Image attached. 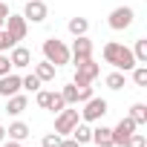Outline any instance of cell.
<instances>
[{"label":"cell","mask_w":147,"mask_h":147,"mask_svg":"<svg viewBox=\"0 0 147 147\" xmlns=\"http://www.w3.org/2000/svg\"><path fill=\"white\" fill-rule=\"evenodd\" d=\"M101 55H104V61H107L110 66H115L118 72H130V69L136 66L133 49H130V46H124V43H118V40H110V43H104Z\"/></svg>","instance_id":"6da1fadb"},{"label":"cell","mask_w":147,"mask_h":147,"mask_svg":"<svg viewBox=\"0 0 147 147\" xmlns=\"http://www.w3.org/2000/svg\"><path fill=\"white\" fill-rule=\"evenodd\" d=\"M43 58H46L49 63H55V66H63V63L72 61V58H69V46H66L63 40H58V38L43 40Z\"/></svg>","instance_id":"7a4b0ae2"},{"label":"cell","mask_w":147,"mask_h":147,"mask_svg":"<svg viewBox=\"0 0 147 147\" xmlns=\"http://www.w3.org/2000/svg\"><path fill=\"white\" fill-rule=\"evenodd\" d=\"M98 75H101V66H98L92 58H87V61H78V63H75V78H72V84H75V87H84V84H92Z\"/></svg>","instance_id":"3957f363"},{"label":"cell","mask_w":147,"mask_h":147,"mask_svg":"<svg viewBox=\"0 0 147 147\" xmlns=\"http://www.w3.org/2000/svg\"><path fill=\"white\" fill-rule=\"evenodd\" d=\"M84 104H87V107L81 110V118H84L87 124H92V121H101V118L110 113V104H107L104 98H95V95H92V98H90V101H84Z\"/></svg>","instance_id":"277c9868"},{"label":"cell","mask_w":147,"mask_h":147,"mask_svg":"<svg viewBox=\"0 0 147 147\" xmlns=\"http://www.w3.org/2000/svg\"><path fill=\"white\" fill-rule=\"evenodd\" d=\"M133 18H136V12H133L130 6H118V9H113V12H110L107 23H110V29L124 32V29H130V26H133Z\"/></svg>","instance_id":"5b68a950"},{"label":"cell","mask_w":147,"mask_h":147,"mask_svg":"<svg viewBox=\"0 0 147 147\" xmlns=\"http://www.w3.org/2000/svg\"><path fill=\"white\" fill-rule=\"evenodd\" d=\"M78 121H81V118H78V110H66V107H63V110L58 113V118H55V133H58V136H69L72 127H75Z\"/></svg>","instance_id":"8992f818"},{"label":"cell","mask_w":147,"mask_h":147,"mask_svg":"<svg viewBox=\"0 0 147 147\" xmlns=\"http://www.w3.org/2000/svg\"><path fill=\"white\" fill-rule=\"evenodd\" d=\"M3 29H6L15 40H23L26 32H29V20H26L23 15H9V18L3 20Z\"/></svg>","instance_id":"52a82bcc"},{"label":"cell","mask_w":147,"mask_h":147,"mask_svg":"<svg viewBox=\"0 0 147 147\" xmlns=\"http://www.w3.org/2000/svg\"><path fill=\"white\" fill-rule=\"evenodd\" d=\"M69 58L72 61H87V58H92V40L87 38V35H78L75 40H72V49H69Z\"/></svg>","instance_id":"ba28073f"},{"label":"cell","mask_w":147,"mask_h":147,"mask_svg":"<svg viewBox=\"0 0 147 147\" xmlns=\"http://www.w3.org/2000/svg\"><path fill=\"white\" fill-rule=\"evenodd\" d=\"M46 15H49V9H46L43 0H26V9H23V18H26V20H32V23H43Z\"/></svg>","instance_id":"9c48e42d"},{"label":"cell","mask_w":147,"mask_h":147,"mask_svg":"<svg viewBox=\"0 0 147 147\" xmlns=\"http://www.w3.org/2000/svg\"><path fill=\"white\" fill-rule=\"evenodd\" d=\"M130 133H136V121L127 115V118H121V121L113 127V144H115V147H121V144L127 141V136H130Z\"/></svg>","instance_id":"30bf717a"},{"label":"cell","mask_w":147,"mask_h":147,"mask_svg":"<svg viewBox=\"0 0 147 147\" xmlns=\"http://www.w3.org/2000/svg\"><path fill=\"white\" fill-rule=\"evenodd\" d=\"M9 52H12V55H9L12 69H26V66H32V52H29L26 46H12Z\"/></svg>","instance_id":"8fae6325"},{"label":"cell","mask_w":147,"mask_h":147,"mask_svg":"<svg viewBox=\"0 0 147 147\" xmlns=\"http://www.w3.org/2000/svg\"><path fill=\"white\" fill-rule=\"evenodd\" d=\"M15 92H20V75H15V72L0 75V95L9 98V95H15Z\"/></svg>","instance_id":"7c38bea8"},{"label":"cell","mask_w":147,"mask_h":147,"mask_svg":"<svg viewBox=\"0 0 147 147\" xmlns=\"http://www.w3.org/2000/svg\"><path fill=\"white\" fill-rule=\"evenodd\" d=\"M26 107H29V98L20 95V92H15V95L6 98V113L9 115H20V113H26Z\"/></svg>","instance_id":"4fadbf2b"},{"label":"cell","mask_w":147,"mask_h":147,"mask_svg":"<svg viewBox=\"0 0 147 147\" xmlns=\"http://www.w3.org/2000/svg\"><path fill=\"white\" fill-rule=\"evenodd\" d=\"M55 72H58V66H55V63H49L46 58H43L40 63H35V75H38V81H40V84L55 81Z\"/></svg>","instance_id":"5bb4252c"},{"label":"cell","mask_w":147,"mask_h":147,"mask_svg":"<svg viewBox=\"0 0 147 147\" xmlns=\"http://www.w3.org/2000/svg\"><path fill=\"white\" fill-rule=\"evenodd\" d=\"M69 136H72V138H75V141L84 147V144H90V141H92V127H90L87 121H78L75 127H72V133H69Z\"/></svg>","instance_id":"9a60e30c"},{"label":"cell","mask_w":147,"mask_h":147,"mask_svg":"<svg viewBox=\"0 0 147 147\" xmlns=\"http://www.w3.org/2000/svg\"><path fill=\"white\" fill-rule=\"evenodd\" d=\"M92 141H95L98 147H115V144H113V127H104V124L95 127V130H92Z\"/></svg>","instance_id":"2e32d148"},{"label":"cell","mask_w":147,"mask_h":147,"mask_svg":"<svg viewBox=\"0 0 147 147\" xmlns=\"http://www.w3.org/2000/svg\"><path fill=\"white\" fill-rule=\"evenodd\" d=\"M6 133H9V138H15V141H26L32 130H29V124H26V121H12Z\"/></svg>","instance_id":"e0dca14e"},{"label":"cell","mask_w":147,"mask_h":147,"mask_svg":"<svg viewBox=\"0 0 147 147\" xmlns=\"http://www.w3.org/2000/svg\"><path fill=\"white\" fill-rule=\"evenodd\" d=\"M69 32H72V38H78V35H87L90 32V20L87 18H69Z\"/></svg>","instance_id":"ac0fdd59"},{"label":"cell","mask_w":147,"mask_h":147,"mask_svg":"<svg viewBox=\"0 0 147 147\" xmlns=\"http://www.w3.org/2000/svg\"><path fill=\"white\" fill-rule=\"evenodd\" d=\"M130 118L136 121V127H141V124H147V104H133L130 107Z\"/></svg>","instance_id":"d6986e66"},{"label":"cell","mask_w":147,"mask_h":147,"mask_svg":"<svg viewBox=\"0 0 147 147\" xmlns=\"http://www.w3.org/2000/svg\"><path fill=\"white\" fill-rule=\"evenodd\" d=\"M130 72H133V84L136 87H147V66L144 63H136Z\"/></svg>","instance_id":"ffe728a7"},{"label":"cell","mask_w":147,"mask_h":147,"mask_svg":"<svg viewBox=\"0 0 147 147\" xmlns=\"http://www.w3.org/2000/svg\"><path fill=\"white\" fill-rule=\"evenodd\" d=\"M61 95H63V104H66V107L78 104V87H75V84H66V87L61 90Z\"/></svg>","instance_id":"44dd1931"},{"label":"cell","mask_w":147,"mask_h":147,"mask_svg":"<svg viewBox=\"0 0 147 147\" xmlns=\"http://www.w3.org/2000/svg\"><path fill=\"white\" fill-rule=\"evenodd\" d=\"M104 84H107L110 90H124V72H118V69L110 72V75L104 78Z\"/></svg>","instance_id":"7402d4cb"},{"label":"cell","mask_w":147,"mask_h":147,"mask_svg":"<svg viewBox=\"0 0 147 147\" xmlns=\"http://www.w3.org/2000/svg\"><path fill=\"white\" fill-rule=\"evenodd\" d=\"M133 58H136V63H147V40H144V38L136 40V46H133Z\"/></svg>","instance_id":"603a6c76"},{"label":"cell","mask_w":147,"mask_h":147,"mask_svg":"<svg viewBox=\"0 0 147 147\" xmlns=\"http://www.w3.org/2000/svg\"><path fill=\"white\" fill-rule=\"evenodd\" d=\"M20 90H29V92H38V90H40V81H38L35 72H32V75H23V78H20Z\"/></svg>","instance_id":"cb8c5ba5"},{"label":"cell","mask_w":147,"mask_h":147,"mask_svg":"<svg viewBox=\"0 0 147 147\" xmlns=\"http://www.w3.org/2000/svg\"><path fill=\"white\" fill-rule=\"evenodd\" d=\"M66 104H63V95L61 92H49V104H46V110H52V113H61Z\"/></svg>","instance_id":"d4e9b609"},{"label":"cell","mask_w":147,"mask_h":147,"mask_svg":"<svg viewBox=\"0 0 147 147\" xmlns=\"http://www.w3.org/2000/svg\"><path fill=\"white\" fill-rule=\"evenodd\" d=\"M121 147H147V138H144V133H130Z\"/></svg>","instance_id":"484cf974"},{"label":"cell","mask_w":147,"mask_h":147,"mask_svg":"<svg viewBox=\"0 0 147 147\" xmlns=\"http://www.w3.org/2000/svg\"><path fill=\"white\" fill-rule=\"evenodd\" d=\"M12 46H18V40H15L6 29H0V52H9Z\"/></svg>","instance_id":"4316f807"},{"label":"cell","mask_w":147,"mask_h":147,"mask_svg":"<svg viewBox=\"0 0 147 147\" xmlns=\"http://www.w3.org/2000/svg\"><path fill=\"white\" fill-rule=\"evenodd\" d=\"M40 147H61V136H58V133H49V136H43Z\"/></svg>","instance_id":"83f0119b"},{"label":"cell","mask_w":147,"mask_h":147,"mask_svg":"<svg viewBox=\"0 0 147 147\" xmlns=\"http://www.w3.org/2000/svg\"><path fill=\"white\" fill-rule=\"evenodd\" d=\"M9 72H12V61H9V55L0 52V75H9Z\"/></svg>","instance_id":"f1b7e54d"},{"label":"cell","mask_w":147,"mask_h":147,"mask_svg":"<svg viewBox=\"0 0 147 147\" xmlns=\"http://www.w3.org/2000/svg\"><path fill=\"white\" fill-rule=\"evenodd\" d=\"M90 98H92V87H90V84L78 87V101H90Z\"/></svg>","instance_id":"f546056e"},{"label":"cell","mask_w":147,"mask_h":147,"mask_svg":"<svg viewBox=\"0 0 147 147\" xmlns=\"http://www.w3.org/2000/svg\"><path fill=\"white\" fill-rule=\"evenodd\" d=\"M35 101H38V107H43V110H46V104H49V92H46V90H38Z\"/></svg>","instance_id":"4dcf8cb0"},{"label":"cell","mask_w":147,"mask_h":147,"mask_svg":"<svg viewBox=\"0 0 147 147\" xmlns=\"http://www.w3.org/2000/svg\"><path fill=\"white\" fill-rule=\"evenodd\" d=\"M61 147H81V144L72 138V136H69V138H63V136H61Z\"/></svg>","instance_id":"1f68e13d"},{"label":"cell","mask_w":147,"mask_h":147,"mask_svg":"<svg viewBox=\"0 0 147 147\" xmlns=\"http://www.w3.org/2000/svg\"><path fill=\"white\" fill-rule=\"evenodd\" d=\"M6 18H9V6L0 0V20H6Z\"/></svg>","instance_id":"d6a6232c"},{"label":"cell","mask_w":147,"mask_h":147,"mask_svg":"<svg viewBox=\"0 0 147 147\" xmlns=\"http://www.w3.org/2000/svg\"><path fill=\"white\" fill-rule=\"evenodd\" d=\"M3 147H23L20 141H15V138H9V141H3Z\"/></svg>","instance_id":"836d02e7"},{"label":"cell","mask_w":147,"mask_h":147,"mask_svg":"<svg viewBox=\"0 0 147 147\" xmlns=\"http://www.w3.org/2000/svg\"><path fill=\"white\" fill-rule=\"evenodd\" d=\"M3 138H6V127H3V124H0V141H3Z\"/></svg>","instance_id":"e575fe53"},{"label":"cell","mask_w":147,"mask_h":147,"mask_svg":"<svg viewBox=\"0 0 147 147\" xmlns=\"http://www.w3.org/2000/svg\"><path fill=\"white\" fill-rule=\"evenodd\" d=\"M0 29H3V20H0Z\"/></svg>","instance_id":"d590c367"}]
</instances>
